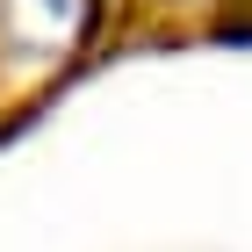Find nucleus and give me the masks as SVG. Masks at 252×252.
<instances>
[{
    "label": "nucleus",
    "instance_id": "f257e3e1",
    "mask_svg": "<svg viewBox=\"0 0 252 252\" xmlns=\"http://www.w3.org/2000/svg\"><path fill=\"white\" fill-rule=\"evenodd\" d=\"M101 0H0V87H43L87 51Z\"/></svg>",
    "mask_w": 252,
    "mask_h": 252
}]
</instances>
